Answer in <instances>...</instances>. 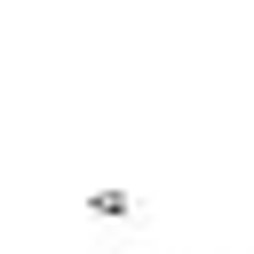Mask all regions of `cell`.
I'll list each match as a JSON object with an SVG mask.
<instances>
[{
    "label": "cell",
    "instance_id": "6da1fadb",
    "mask_svg": "<svg viewBox=\"0 0 254 254\" xmlns=\"http://www.w3.org/2000/svg\"><path fill=\"white\" fill-rule=\"evenodd\" d=\"M127 206H135V198H127V190H95V198H87V214H103V222H119V214H127Z\"/></svg>",
    "mask_w": 254,
    "mask_h": 254
}]
</instances>
